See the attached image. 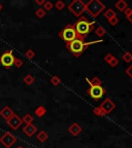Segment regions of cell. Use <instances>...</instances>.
<instances>
[{
  "instance_id": "cell-4",
  "label": "cell",
  "mask_w": 132,
  "mask_h": 148,
  "mask_svg": "<svg viewBox=\"0 0 132 148\" xmlns=\"http://www.w3.org/2000/svg\"><path fill=\"white\" fill-rule=\"evenodd\" d=\"M59 37H60L63 41L66 42V43H69V42H71L72 40H74L79 36H77V31L74 29V26L69 24V25L66 26V27L59 33Z\"/></svg>"
},
{
  "instance_id": "cell-23",
  "label": "cell",
  "mask_w": 132,
  "mask_h": 148,
  "mask_svg": "<svg viewBox=\"0 0 132 148\" xmlns=\"http://www.w3.org/2000/svg\"><path fill=\"white\" fill-rule=\"evenodd\" d=\"M35 16H36L38 18H42L44 16H46V10L40 7V8H38L36 12H35Z\"/></svg>"
},
{
  "instance_id": "cell-1",
  "label": "cell",
  "mask_w": 132,
  "mask_h": 148,
  "mask_svg": "<svg viewBox=\"0 0 132 148\" xmlns=\"http://www.w3.org/2000/svg\"><path fill=\"white\" fill-rule=\"evenodd\" d=\"M74 29L77 31V36L85 39V37L91 32V31L94 30V27H95V23L94 22H89L87 20L86 16H81L79 18V21H77L74 23Z\"/></svg>"
},
{
  "instance_id": "cell-15",
  "label": "cell",
  "mask_w": 132,
  "mask_h": 148,
  "mask_svg": "<svg viewBox=\"0 0 132 148\" xmlns=\"http://www.w3.org/2000/svg\"><path fill=\"white\" fill-rule=\"evenodd\" d=\"M86 80L91 86H100L102 83V81L100 80L99 77H94V78H92L91 80H89L88 78H86Z\"/></svg>"
},
{
  "instance_id": "cell-10",
  "label": "cell",
  "mask_w": 132,
  "mask_h": 148,
  "mask_svg": "<svg viewBox=\"0 0 132 148\" xmlns=\"http://www.w3.org/2000/svg\"><path fill=\"white\" fill-rule=\"evenodd\" d=\"M99 107H100V109L105 113V115H106V114H109L111 111L116 108V104H115L111 99H105L104 101L100 104Z\"/></svg>"
},
{
  "instance_id": "cell-8",
  "label": "cell",
  "mask_w": 132,
  "mask_h": 148,
  "mask_svg": "<svg viewBox=\"0 0 132 148\" xmlns=\"http://www.w3.org/2000/svg\"><path fill=\"white\" fill-rule=\"evenodd\" d=\"M105 90L100 86H90V88L88 90V95L90 96L92 99H94L95 101H98L99 99H101L103 96L105 95Z\"/></svg>"
},
{
  "instance_id": "cell-21",
  "label": "cell",
  "mask_w": 132,
  "mask_h": 148,
  "mask_svg": "<svg viewBox=\"0 0 132 148\" xmlns=\"http://www.w3.org/2000/svg\"><path fill=\"white\" fill-rule=\"evenodd\" d=\"M105 33H106V31H105V29L103 27H101V26H99V27L96 28V30H95V34L97 35L98 37H103L105 35Z\"/></svg>"
},
{
  "instance_id": "cell-28",
  "label": "cell",
  "mask_w": 132,
  "mask_h": 148,
  "mask_svg": "<svg viewBox=\"0 0 132 148\" xmlns=\"http://www.w3.org/2000/svg\"><path fill=\"white\" fill-rule=\"evenodd\" d=\"M14 65L16 66L17 68H21L22 66L24 65V62L21 60L20 58H15V62H14Z\"/></svg>"
},
{
  "instance_id": "cell-36",
  "label": "cell",
  "mask_w": 132,
  "mask_h": 148,
  "mask_svg": "<svg viewBox=\"0 0 132 148\" xmlns=\"http://www.w3.org/2000/svg\"><path fill=\"white\" fill-rule=\"evenodd\" d=\"M128 18V21H129V22H130V23H131V24H132V14H130V16H128V18Z\"/></svg>"
},
{
  "instance_id": "cell-26",
  "label": "cell",
  "mask_w": 132,
  "mask_h": 148,
  "mask_svg": "<svg viewBox=\"0 0 132 148\" xmlns=\"http://www.w3.org/2000/svg\"><path fill=\"white\" fill-rule=\"evenodd\" d=\"M60 82H61L60 77H58V76H53L51 78V83L53 84V86H59V84H60Z\"/></svg>"
},
{
  "instance_id": "cell-22",
  "label": "cell",
  "mask_w": 132,
  "mask_h": 148,
  "mask_svg": "<svg viewBox=\"0 0 132 148\" xmlns=\"http://www.w3.org/2000/svg\"><path fill=\"white\" fill-rule=\"evenodd\" d=\"M123 60H124V62H126V63H131L132 62V53H129V51H126L125 53L123 55Z\"/></svg>"
},
{
  "instance_id": "cell-7",
  "label": "cell",
  "mask_w": 132,
  "mask_h": 148,
  "mask_svg": "<svg viewBox=\"0 0 132 148\" xmlns=\"http://www.w3.org/2000/svg\"><path fill=\"white\" fill-rule=\"evenodd\" d=\"M17 141H18L17 137H15L12 133H9V132L4 133V135H2L1 138H0V143L2 144L5 148L12 147V145H14Z\"/></svg>"
},
{
  "instance_id": "cell-24",
  "label": "cell",
  "mask_w": 132,
  "mask_h": 148,
  "mask_svg": "<svg viewBox=\"0 0 132 148\" xmlns=\"http://www.w3.org/2000/svg\"><path fill=\"white\" fill-rule=\"evenodd\" d=\"M93 113L95 114V115L99 116V117H102V116L105 115V113L101 110V109H100V107H96V108L93 109Z\"/></svg>"
},
{
  "instance_id": "cell-16",
  "label": "cell",
  "mask_w": 132,
  "mask_h": 148,
  "mask_svg": "<svg viewBox=\"0 0 132 148\" xmlns=\"http://www.w3.org/2000/svg\"><path fill=\"white\" fill-rule=\"evenodd\" d=\"M48 139H49V135H48L46 132H44V131H40V132L37 134V140L39 142H41V143L46 142Z\"/></svg>"
},
{
  "instance_id": "cell-9",
  "label": "cell",
  "mask_w": 132,
  "mask_h": 148,
  "mask_svg": "<svg viewBox=\"0 0 132 148\" xmlns=\"http://www.w3.org/2000/svg\"><path fill=\"white\" fill-rule=\"evenodd\" d=\"M6 123L10 129H12L14 131H17L19 127H21L22 123H23V120H22L21 117H19V115H17L16 113H14L12 117L6 120Z\"/></svg>"
},
{
  "instance_id": "cell-25",
  "label": "cell",
  "mask_w": 132,
  "mask_h": 148,
  "mask_svg": "<svg viewBox=\"0 0 132 148\" xmlns=\"http://www.w3.org/2000/svg\"><path fill=\"white\" fill-rule=\"evenodd\" d=\"M54 7V4L51 2V1H46L44 4V9L46 10V12H50V10H52V8Z\"/></svg>"
},
{
  "instance_id": "cell-33",
  "label": "cell",
  "mask_w": 132,
  "mask_h": 148,
  "mask_svg": "<svg viewBox=\"0 0 132 148\" xmlns=\"http://www.w3.org/2000/svg\"><path fill=\"white\" fill-rule=\"evenodd\" d=\"M123 12H124V14L126 16V18H128V16H130V14H132V8H131V7L128 6L127 8H126Z\"/></svg>"
},
{
  "instance_id": "cell-12",
  "label": "cell",
  "mask_w": 132,
  "mask_h": 148,
  "mask_svg": "<svg viewBox=\"0 0 132 148\" xmlns=\"http://www.w3.org/2000/svg\"><path fill=\"white\" fill-rule=\"evenodd\" d=\"M14 113L15 112L10 109V107H8V106H5L4 108H2L1 110H0V115H1V117L5 120L9 119V118L12 116V114Z\"/></svg>"
},
{
  "instance_id": "cell-13",
  "label": "cell",
  "mask_w": 132,
  "mask_h": 148,
  "mask_svg": "<svg viewBox=\"0 0 132 148\" xmlns=\"http://www.w3.org/2000/svg\"><path fill=\"white\" fill-rule=\"evenodd\" d=\"M36 131H37L36 127H35L34 125H32V123H30V125H26L25 127H23L24 134L28 137H32L33 135L36 133Z\"/></svg>"
},
{
  "instance_id": "cell-3",
  "label": "cell",
  "mask_w": 132,
  "mask_h": 148,
  "mask_svg": "<svg viewBox=\"0 0 132 148\" xmlns=\"http://www.w3.org/2000/svg\"><path fill=\"white\" fill-rule=\"evenodd\" d=\"M105 8V5L99 0H91L86 3V10L93 18H97Z\"/></svg>"
},
{
  "instance_id": "cell-30",
  "label": "cell",
  "mask_w": 132,
  "mask_h": 148,
  "mask_svg": "<svg viewBox=\"0 0 132 148\" xmlns=\"http://www.w3.org/2000/svg\"><path fill=\"white\" fill-rule=\"evenodd\" d=\"M109 66H111V67L115 68V67H117V66H118V64H119V60L116 58V57H115V58L113 59V60H111V62L109 63Z\"/></svg>"
},
{
  "instance_id": "cell-31",
  "label": "cell",
  "mask_w": 132,
  "mask_h": 148,
  "mask_svg": "<svg viewBox=\"0 0 132 148\" xmlns=\"http://www.w3.org/2000/svg\"><path fill=\"white\" fill-rule=\"evenodd\" d=\"M109 25H111V26H116L117 24L119 23V18H118V16H114L113 18H111V20H109Z\"/></svg>"
},
{
  "instance_id": "cell-6",
  "label": "cell",
  "mask_w": 132,
  "mask_h": 148,
  "mask_svg": "<svg viewBox=\"0 0 132 148\" xmlns=\"http://www.w3.org/2000/svg\"><path fill=\"white\" fill-rule=\"evenodd\" d=\"M15 58L16 57L14 56L12 49H9V51H5L3 55L0 56V64L2 65L5 69H9L14 65Z\"/></svg>"
},
{
  "instance_id": "cell-27",
  "label": "cell",
  "mask_w": 132,
  "mask_h": 148,
  "mask_svg": "<svg viewBox=\"0 0 132 148\" xmlns=\"http://www.w3.org/2000/svg\"><path fill=\"white\" fill-rule=\"evenodd\" d=\"M25 56H26V58H27V59L31 60V59L34 58L35 53H34V51H33V49H28V51L25 53Z\"/></svg>"
},
{
  "instance_id": "cell-34",
  "label": "cell",
  "mask_w": 132,
  "mask_h": 148,
  "mask_svg": "<svg viewBox=\"0 0 132 148\" xmlns=\"http://www.w3.org/2000/svg\"><path fill=\"white\" fill-rule=\"evenodd\" d=\"M126 74H127L128 76H129L130 78L132 79V64L130 65V66L127 68V69H126Z\"/></svg>"
},
{
  "instance_id": "cell-37",
  "label": "cell",
  "mask_w": 132,
  "mask_h": 148,
  "mask_svg": "<svg viewBox=\"0 0 132 148\" xmlns=\"http://www.w3.org/2000/svg\"><path fill=\"white\" fill-rule=\"evenodd\" d=\"M17 148H25V147H24V146H22V145H19Z\"/></svg>"
},
{
  "instance_id": "cell-32",
  "label": "cell",
  "mask_w": 132,
  "mask_h": 148,
  "mask_svg": "<svg viewBox=\"0 0 132 148\" xmlns=\"http://www.w3.org/2000/svg\"><path fill=\"white\" fill-rule=\"evenodd\" d=\"M114 58H115V56H113L111 53H107V55H105V57H104V61L106 63H109Z\"/></svg>"
},
{
  "instance_id": "cell-19",
  "label": "cell",
  "mask_w": 132,
  "mask_h": 148,
  "mask_svg": "<svg viewBox=\"0 0 132 148\" xmlns=\"http://www.w3.org/2000/svg\"><path fill=\"white\" fill-rule=\"evenodd\" d=\"M23 81L25 82L26 86H31V84L34 82V77H33L31 74H27V75L24 77Z\"/></svg>"
},
{
  "instance_id": "cell-17",
  "label": "cell",
  "mask_w": 132,
  "mask_h": 148,
  "mask_svg": "<svg viewBox=\"0 0 132 148\" xmlns=\"http://www.w3.org/2000/svg\"><path fill=\"white\" fill-rule=\"evenodd\" d=\"M104 16H105V18H106L107 21H109V20H111V18H113L114 16H117V14H116V12H115L114 9L109 8L106 12H104Z\"/></svg>"
},
{
  "instance_id": "cell-29",
  "label": "cell",
  "mask_w": 132,
  "mask_h": 148,
  "mask_svg": "<svg viewBox=\"0 0 132 148\" xmlns=\"http://www.w3.org/2000/svg\"><path fill=\"white\" fill-rule=\"evenodd\" d=\"M55 7L58 9V10H62V9L65 7V3L63 2V1H61V0H59V1H57V2H56Z\"/></svg>"
},
{
  "instance_id": "cell-11",
  "label": "cell",
  "mask_w": 132,
  "mask_h": 148,
  "mask_svg": "<svg viewBox=\"0 0 132 148\" xmlns=\"http://www.w3.org/2000/svg\"><path fill=\"white\" fill-rule=\"evenodd\" d=\"M82 131H83V129H82V127L77 123H73L69 127H68V132L74 137L79 136V135L82 133Z\"/></svg>"
},
{
  "instance_id": "cell-2",
  "label": "cell",
  "mask_w": 132,
  "mask_h": 148,
  "mask_svg": "<svg viewBox=\"0 0 132 148\" xmlns=\"http://www.w3.org/2000/svg\"><path fill=\"white\" fill-rule=\"evenodd\" d=\"M66 47L77 58H79V56L83 53V51L85 49H87L85 47V40L83 38H81V37H77L74 40H72L71 42H69V43H66Z\"/></svg>"
},
{
  "instance_id": "cell-5",
  "label": "cell",
  "mask_w": 132,
  "mask_h": 148,
  "mask_svg": "<svg viewBox=\"0 0 132 148\" xmlns=\"http://www.w3.org/2000/svg\"><path fill=\"white\" fill-rule=\"evenodd\" d=\"M67 8L69 9V12H71L77 18H81L82 14L86 12V3L82 1V0H73L72 2L68 4Z\"/></svg>"
},
{
  "instance_id": "cell-18",
  "label": "cell",
  "mask_w": 132,
  "mask_h": 148,
  "mask_svg": "<svg viewBox=\"0 0 132 148\" xmlns=\"http://www.w3.org/2000/svg\"><path fill=\"white\" fill-rule=\"evenodd\" d=\"M46 113V107H44V106H39L35 109V114H36L38 117H42Z\"/></svg>"
},
{
  "instance_id": "cell-35",
  "label": "cell",
  "mask_w": 132,
  "mask_h": 148,
  "mask_svg": "<svg viewBox=\"0 0 132 148\" xmlns=\"http://www.w3.org/2000/svg\"><path fill=\"white\" fill-rule=\"evenodd\" d=\"M44 2H46V0H35V3H36L37 5H39V6L44 5Z\"/></svg>"
},
{
  "instance_id": "cell-38",
  "label": "cell",
  "mask_w": 132,
  "mask_h": 148,
  "mask_svg": "<svg viewBox=\"0 0 132 148\" xmlns=\"http://www.w3.org/2000/svg\"><path fill=\"white\" fill-rule=\"evenodd\" d=\"M1 9H2V4L0 3V12H1Z\"/></svg>"
},
{
  "instance_id": "cell-14",
  "label": "cell",
  "mask_w": 132,
  "mask_h": 148,
  "mask_svg": "<svg viewBox=\"0 0 132 148\" xmlns=\"http://www.w3.org/2000/svg\"><path fill=\"white\" fill-rule=\"evenodd\" d=\"M115 6H116V8L118 9L119 12H123L124 10H125V9L128 7V4H127V2H126L125 0H119L118 2H116Z\"/></svg>"
},
{
  "instance_id": "cell-20",
  "label": "cell",
  "mask_w": 132,
  "mask_h": 148,
  "mask_svg": "<svg viewBox=\"0 0 132 148\" xmlns=\"http://www.w3.org/2000/svg\"><path fill=\"white\" fill-rule=\"evenodd\" d=\"M33 119H34V118H33V116L31 115V114H29V113L25 114V115H24V117L22 118L23 123H25L26 125H30V123H32Z\"/></svg>"
}]
</instances>
